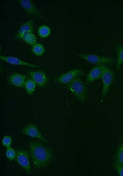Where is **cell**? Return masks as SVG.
Listing matches in <instances>:
<instances>
[{
	"mask_svg": "<svg viewBox=\"0 0 123 176\" xmlns=\"http://www.w3.org/2000/svg\"><path fill=\"white\" fill-rule=\"evenodd\" d=\"M26 73L39 87L43 88L47 86L49 78L44 71L29 70L26 71Z\"/></svg>",
	"mask_w": 123,
	"mask_h": 176,
	"instance_id": "obj_6",
	"label": "cell"
},
{
	"mask_svg": "<svg viewBox=\"0 0 123 176\" xmlns=\"http://www.w3.org/2000/svg\"><path fill=\"white\" fill-rule=\"evenodd\" d=\"M12 141V137L8 135H5L3 137L2 140L3 145L7 148L10 147Z\"/></svg>",
	"mask_w": 123,
	"mask_h": 176,
	"instance_id": "obj_21",
	"label": "cell"
},
{
	"mask_svg": "<svg viewBox=\"0 0 123 176\" xmlns=\"http://www.w3.org/2000/svg\"><path fill=\"white\" fill-rule=\"evenodd\" d=\"M77 56L93 64L111 65L114 61V59L106 56H100L93 54L80 53Z\"/></svg>",
	"mask_w": 123,
	"mask_h": 176,
	"instance_id": "obj_4",
	"label": "cell"
},
{
	"mask_svg": "<svg viewBox=\"0 0 123 176\" xmlns=\"http://www.w3.org/2000/svg\"><path fill=\"white\" fill-rule=\"evenodd\" d=\"M21 39L31 45H33L36 43V37L33 32H28L24 34Z\"/></svg>",
	"mask_w": 123,
	"mask_h": 176,
	"instance_id": "obj_16",
	"label": "cell"
},
{
	"mask_svg": "<svg viewBox=\"0 0 123 176\" xmlns=\"http://www.w3.org/2000/svg\"><path fill=\"white\" fill-rule=\"evenodd\" d=\"M36 84L32 79H28L26 80L25 84L24 87L27 93L32 94L34 93Z\"/></svg>",
	"mask_w": 123,
	"mask_h": 176,
	"instance_id": "obj_17",
	"label": "cell"
},
{
	"mask_svg": "<svg viewBox=\"0 0 123 176\" xmlns=\"http://www.w3.org/2000/svg\"><path fill=\"white\" fill-rule=\"evenodd\" d=\"M113 166L117 171L118 175L123 176V165L114 163Z\"/></svg>",
	"mask_w": 123,
	"mask_h": 176,
	"instance_id": "obj_22",
	"label": "cell"
},
{
	"mask_svg": "<svg viewBox=\"0 0 123 176\" xmlns=\"http://www.w3.org/2000/svg\"><path fill=\"white\" fill-rule=\"evenodd\" d=\"M67 89L80 102H85L87 99V88L80 76L77 77L66 84Z\"/></svg>",
	"mask_w": 123,
	"mask_h": 176,
	"instance_id": "obj_2",
	"label": "cell"
},
{
	"mask_svg": "<svg viewBox=\"0 0 123 176\" xmlns=\"http://www.w3.org/2000/svg\"><path fill=\"white\" fill-rule=\"evenodd\" d=\"M51 30L50 28L46 25L40 26L38 30V33L40 37L45 38L48 36L50 34Z\"/></svg>",
	"mask_w": 123,
	"mask_h": 176,
	"instance_id": "obj_19",
	"label": "cell"
},
{
	"mask_svg": "<svg viewBox=\"0 0 123 176\" xmlns=\"http://www.w3.org/2000/svg\"><path fill=\"white\" fill-rule=\"evenodd\" d=\"M18 1L28 15L35 16L41 19L45 18L44 15L36 7L31 0H19Z\"/></svg>",
	"mask_w": 123,
	"mask_h": 176,
	"instance_id": "obj_7",
	"label": "cell"
},
{
	"mask_svg": "<svg viewBox=\"0 0 123 176\" xmlns=\"http://www.w3.org/2000/svg\"><path fill=\"white\" fill-rule=\"evenodd\" d=\"M45 51L44 47L42 44L36 43L33 45L31 48L32 52L37 56L42 55Z\"/></svg>",
	"mask_w": 123,
	"mask_h": 176,
	"instance_id": "obj_18",
	"label": "cell"
},
{
	"mask_svg": "<svg viewBox=\"0 0 123 176\" xmlns=\"http://www.w3.org/2000/svg\"><path fill=\"white\" fill-rule=\"evenodd\" d=\"M16 152L10 147L7 148L6 151V156L10 161H13L16 157Z\"/></svg>",
	"mask_w": 123,
	"mask_h": 176,
	"instance_id": "obj_20",
	"label": "cell"
},
{
	"mask_svg": "<svg viewBox=\"0 0 123 176\" xmlns=\"http://www.w3.org/2000/svg\"><path fill=\"white\" fill-rule=\"evenodd\" d=\"M115 77L114 72L107 65H102V71L101 78L103 82V88L101 96L103 98L107 96L109 87Z\"/></svg>",
	"mask_w": 123,
	"mask_h": 176,
	"instance_id": "obj_3",
	"label": "cell"
},
{
	"mask_svg": "<svg viewBox=\"0 0 123 176\" xmlns=\"http://www.w3.org/2000/svg\"><path fill=\"white\" fill-rule=\"evenodd\" d=\"M0 60L13 65H20L32 68H39L40 66L27 63L14 56H5L0 55Z\"/></svg>",
	"mask_w": 123,
	"mask_h": 176,
	"instance_id": "obj_12",
	"label": "cell"
},
{
	"mask_svg": "<svg viewBox=\"0 0 123 176\" xmlns=\"http://www.w3.org/2000/svg\"><path fill=\"white\" fill-rule=\"evenodd\" d=\"M28 148L31 161L34 166L37 169L44 168L54 158L53 151L40 141L30 142Z\"/></svg>",
	"mask_w": 123,
	"mask_h": 176,
	"instance_id": "obj_1",
	"label": "cell"
},
{
	"mask_svg": "<svg viewBox=\"0 0 123 176\" xmlns=\"http://www.w3.org/2000/svg\"><path fill=\"white\" fill-rule=\"evenodd\" d=\"M103 65L97 64L92 68L87 76L86 80V84H90L101 78Z\"/></svg>",
	"mask_w": 123,
	"mask_h": 176,
	"instance_id": "obj_11",
	"label": "cell"
},
{
	"mask_svg": "<svg viewBox=\"0 0 123 176\" xmlns=\"http://www.w3.org/2000/svg\"><path fill=\"white\" fill-rule=\"evenodd\" d=\"M115 48L117 54L115 68L117 71H118L123 63V45L117 44L115 46Z\"/></svg>",
	"mask_w": 123,
	"mask_h": 176,
	"instance_id": "obj_15",
	"label": "cell"
},
{
	"mask_svg": "<svg viewBox=\"0 0 123 176\" xmlns=\"http://www.w3.org/2000/svg\"><path fill=\"white\" fill-rule=\"evenodd\" d=\"M114 163L123 165V137L119 140L117 148L114 156Z\"/></svg>",
	"mask_w": 123,
	"mask_h": 176,
	"instance_id": "obj_14",
	"label": "cell"
},
{
	"mask_svg": "<svg viewBox=\"0 0 123 176\" xmlns=\"http://www.w3.org/2000/svg\"><path fill=\"white\" fill-rule=\"evenodd\" d=\"M28 79L27 76L21 74L14 73L8 77V82L14 86L23 88L25 83Z\"/></svg>",
	"mask_w": 123,
	"mask_h": 176,
	"instance_id": "obj_10",
	"label": "cell"
},
{
	"mask_svg": "<svg viewBox=\"0 0 123 176\" xmlns=\"http://www.w3.org/2000/svg\"><path fill=\"white\" fill-rule=\"evenodd\" d=\"M28 152L24 149H18L16 151L15 160L16 162L28 174H32V169L29 160Z\"/></svg>",
	"mask_w": 123,
	"mask_h": 176,
	"instance_id": "obj_5",
	"label": "cell"
},
{
	"mask_svg": "<svg viewBox=\"0 0 123 176\" xmlns=\"http://www.w3.org/2000/svg\"><path fill=\"white\" fill-rule=\"evenodd\" d=\"M34 29V22L30 19L22 24L14 36L16 40L21 39L23 36L28 32H33Z\"/></svg>",
	"mask_w": 123,
	"mask_h": 176,
	"instance_id": "obj_13",
	"label": "cell"
},
{
	"mask_svg": "<svg viewBox=\"0 0 123 176\" xmlns=\"http://www.w3.org/2000/svg\"><path fill=\"white\" fill-rule=\"evenodd\" d=\"M122 98H123V96H122Z\"/></svg>",
	"mask_w": 123,
	"mask_h": 176,
	"instance_id": "obj_23",
	"label": "cell"
},
{
	"mask_svg": "<svg viewBox=\"0 0 123 176\" xmlns=\"http://www.w3.org/2000/svg\"><path fill=\"white\" fill-rule=\"evenodd\" d=\"M22 134L30 137L38 138L45 143L48 142L47 140L41 133L37 126L30 124L27 125L22 130Z\"/></svg>",
	"mask_w": 123,
	"mask_h": 176,
	"instance_id": "obj_9",
	"label": "cell"
},
{
	"mask_svg": "<svg viewBox=\"0 0 123 176\" xmlns=\"http://www.w3.org/2000/svg\"><path fill=\"white\" fill-rule=\"evenodd\" d=\"M84 72L79 69H74L55 78L53 81L56 83L67 84L75 78L83 75Z\"/></svg>",
	"mask_w": 123,
	"mask_h": 176,
	"instance_id": "obj_8",
	"label": "cell"
}]
</instances>
